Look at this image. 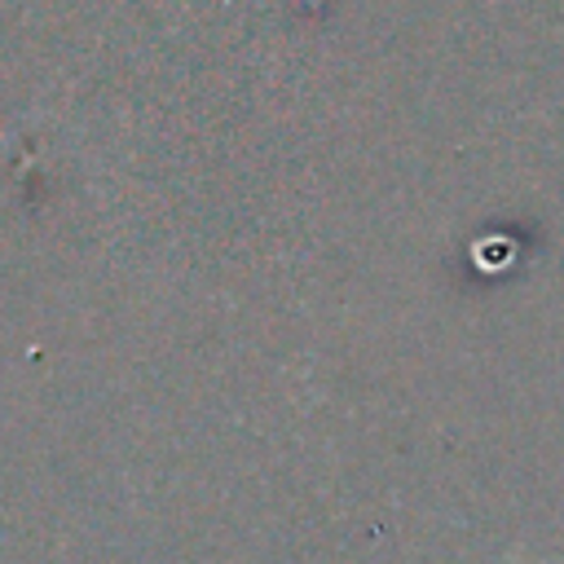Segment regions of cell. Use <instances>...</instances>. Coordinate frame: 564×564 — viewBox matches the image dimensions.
Returning <instances> with one entry per match:
<instances>
[]
</instances>
